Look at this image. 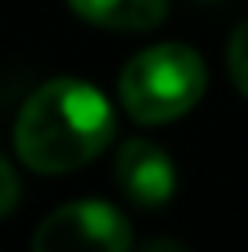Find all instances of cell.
Masks as SVG:
<instances>
[{"instance_id": "obj_2", "label": "cell", "mask_w": 248, "mask_h": 252, "mask_svg": "<svg viewBox=\"0 0 248 252\" xmlns=\"http://www.w3.org/2000/svg\"><path fill=\"white\" fill-rule=\"evenodd\" d=\"M204 84H208V73L193 48L153 44L121 69L117 92L124 110L139 125H165L197 106Z\"/></svg>"}, {"instance_id": "obj_7", "label": "cell", "mask_w": 248, "mask_h": 252, "mask_svg": "<svg viewBox=\"0 0 248 252\" xmlns=\"http://www.w3.org/2000/svg\"><path fill=\"white\" fill-rule=\"evenodd\" d=\"M19 205V176L11 172V164L0 158V216H7Z\"/></svg>"}, {"instance_id": "obj_1", "label": "cell", "mask_w": 248, "mask_h": 252, "mask_svg": "<svg viewBox=\"0 0 248 252\" xmlns=\"http://www.w3.org/2000/svg\"><path fill=\"white\" fill-rule=\"evenodd\" d=\"M113 106L99 88L73 77H55L26 99L15 121V150L33 172L84 168L113 139Z\"/></svg>"}, {"instance_id": "obj_6", "label": "cell", "mask_w": 248, "mask_h": 252, "mask_svg": "<svg viewBox=\"0 0 248 252\" xmlns=\"http://www.w3.org/2000/svg\"><path fill=\"white\" fill-rule=\"evenodd\" d=\"M226 66H230V77H234L237 92L248 99V22H241L230 37V48H226Z\"/></svg>"}, {"instance_id": "obj_3", "label": "cell", "mask_w": 248, "mask_h": 252, "mask_svg": "<svg viewBox=\"0 0 248 252\" xmlns=\"http://www.w3.org/2000/svg\"><path fill=\"white\" fill-rule=\"evenodd\" d=\"M132 227L106 201H73L48 216L33 234V252H128Z\"/></svg>"}, {"instance_id": "obj_8", "label": "cell", "mask_w": 248, "mask_h": 252, "mask_svg": "<svg viewBox=\"0 0 248 252\" xmlns=\"http://www.w3.org/2000/svg\"><path fill=\"white\" fill-rule=\"evenodd\" d=\"M142 252H190V249L175 238H153L150 245H142Z\"/></svg>"}, {"instance_id": "obj_5", "label": "cell", "mask_w": 248, "mask_h": 252, "mask_svg": "<svg viewBox=\"0 0 248 252\" xmlns=\"http://www.w3.org/2000/svg\"><path fill=\"white\" fill-rule=\"evenodd\" d=\"M84 22L102 30H153L168 19V0H66Z\"/></svg>"}, {"instance_id": "obj_4", "label": "cell", "mask_w": 248, "mask_h": 252, "mask_svg": "<svg viewBox=\"0 0 248 252\" xmlns=\"http://www.w3.org/2000/svg\"><path fill=\"white\" fill-rule=\"evenodd\" d=\"M117 183L139 208H161L175 194V168L157 143L128 139L117 154Z\"/></svg>"}]
</instances>
